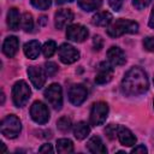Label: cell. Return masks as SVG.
<instances>
[{
    "instance_id": "1",
    "label": "cell",
    "mask_w": 154,
    "mask_h": 154,
    "mask_svg": "<svg viewBox=\"0 0 154 154\" xmlns=\"http://www.w3.org/2000/svg\"><path fill=\"white\" fill-rule=\"evenodd\" d=\"M149 83L144 70L141 67H131L124 76L122 81V90L125 95L136 96L146 93L148 90Z\"/></svg>"
},
{
    "instance_id": "2",
    "label": "cell",
    "mask_w": 154,
    "mask_h": 154,
    "mask_svg": "<svg viewBox=\"0 0 154 154\" xmlns=\"http://www.w3.org/2000/svg\"><path fill=\"white\" fill-rule=\"evenodd\" d=\"M136 32H138V24L130 19H118L107 29V35L111 37H119L124 34Z\"/></svg>"
},
{
    "instance_id": "3",
    "label": "cell",
    "mask_w": 154,
    "mask_h": 154,
    "mask_svg": "<svg viewBox=\"0 0 154 154\" xmlns=\"http://www.w3.org/2000/svg\"><path fill=\"white\" fill-rule=\"evenodd\" d=\"M31 95L30 87L26 84L25 81H18L14 83L12 88V100L17 107H23L29 101Z\"/></svg>"
},
{
    "instance_id": "4",
    "label": "cell",
    "mask_w": 154,
    "mask_h": 154,
    "mask_svg": "<svg viewBox=\"0 0 154 154\" xmlns=\"http://www.w3.org/2000/svg\"><path fill=\"white\" fill-rule=\"evenodd\" d=\"M20 130H22L20 120L14 114H10L2 119L1 125H0V131L5 137L16 138L19 135Z\"/></svg>"
},
{
    "instance_id": "5",
    "label": "cell",
    "mask_w": 154,
    "mask_h": 154,
    "mask_svg": "<svg viewBox=\"0 0 154 154\" xmlns=\"http://www.w3.org/2000/svg\"><path fill=\"white\" fill-rule=\"evenodd\" d=\"M107 114H108V105L106 102L100 101V102L94 103L90 111V116H89L90 124L93 126L102 125L106 122Z\"/></svg>"
},
{
    "instance_id": "6",
    "label": "cell",
    "mask_w": 154,
    "mask_h": 154,
    "mask_svg": "<svg viewBox=\"0 0 154 154\" xmlns=\"http://www.w3.org/2000/svg\"><path fill=\"white\" fill-rule=\"evenodd\" d=\"M45 97L54 109H60L63 106V90L58 83L51 84L45 90Z\"/></svg>"
},
{
    "instance_id": "7",
    "label": "cell",
    "mask_w": 154,
    "mask_h": 154,
    "mask_svg": "<svg viewBox=\"0 0 154 154\" xmlns=\"http://www.w3.org/2000/svg\"><path fill=\"white\" fill-rule=\"evenodd\" d=\"M30 116L35 123L46 124L49 120V109L43 102L35 101L30 107Z\"/></svg>"
},
{
    "instance_id": "8",
    "label": "cell",
    "mask_w": 154,
    "mask_h": 154,
    "mask_svg": "<svg viewBox=\"0 0 154 154\" xmlns=\"http://www.w3.org/2000/svg\"><path fill=\"white\" fill-rule=\"evenodd\" d=\"M59 58L64 64H73L79 59V52L69 43H63L58 49Z\"/></svg>"
},
{
    "instance_id": "9",
    "label": "cell",
    "mask_w": 154,
    "mask_h": 154,
    "mask_svg": "<svg viewBox=\"0 0 154 154\" xmlns=\"http://www.w3.org/2000/svg\"><path fill=\"white\" fill-rule=\"evenodd\" d=\"M88 96V90L83 84H75L69 89V100L72 105H82Z\"/></svg>"
},
{
    "instance_id": "10",
    "label": "cell",
    "mask_w": 154,
    "mask_h": 154,
    "mask_svg": "<svg viewBox=\"0 0 154 154\" xmlns=\"http://www.w3.org/2000/svg\"><path fill=\"white\" fill-rule=\"evenodd\" d=\"M88 35H89L88 29L81 24H72L67 26L66 30V37L73 42H83L88 37Z\"/></svg>"
},
{
    "instance_id": "11",
    "label": "cell",
    "mask_w": 154,
    "mask_h": 154,
    "mask_svg": "<svg viewBox=\"0 0 154 154\" xmlns=\"http://www.w3.org/2000/svg\"><path fill=\"white\" fill-rule=\"evenodd\" d=\"M28 76L36 89H41L46 83V73L40 66H30L28 69Z\"/></svg>"
},
{
    "instance_id": "12",
    "label": "cell",
    "mask_w": 154,
    "mask_h": 154,
    "mask_svg": "<svg viewBox=\"0 0 154 154\" xmlns=\"http://www.w3.org/2000/svg\"><path fill=\"white\" fill-rule=\"evenodd\" d=\"M73 20V13L70 8H60L54 14V24L57 29H64Z\"/></svg>"
},
{
    "instance_id": "13",
    "label": "cell",
    "mask_w": 154,
    "mask_h": 154,
    "mask_svg": "<svg viewBox=\"0 0 154 154\" xmlns=\"http://www.w3.org/2000/svg\"><path fill=\"white\" fill-rule=\"evenodd\" d=\"M113 77V69L107 63H101L97 67V72L95 76V83L97 84H105L108 83Z\"/></svg>"
},
{
    "instance_id": "14",
    "label": "cell",
    "mask_w": 154,
    "mask_h": 154,
    "mask_svg": "<svg viewBox=\"0 0 154 154\" xmlns=\"http://www.w3.org/2000/svg\"><path fill=\"white\" fill-rule=\"evenodd\" d=\"M107 58H108V61L113 66H122L126 61L125 53L119 47H116V46H112L107 51Z\"/></svg>"
},
{
    "instance_id": "15",
    "label": "cell",
    "mask_w": 154,
    "mask_h": 154,
    "mask_svg": "<svg viewBox=\"0 0 154 154\" xmlns=\"http://www.w3.org/2000/svg\"><path fill=\"white\" fill-rule=\"evenodd\" d=\"M18 48H19V41L16 36H8L5 38V41L2 43V52L6 57L13 58L16 55Z\"/></svg>"
},
{
    "instance_id": "16",
    "label": "cell",
    "mask_w": 154,
    "mask_h": 154,
    "mask_svg": "<svg viewBox=\"0 0 154 154\" xmlns=\"http://www.w3.org/2000/svg\"><path fill=\"white\" fill-rule=\"evenodd\" d=\"M118 138H119V142L125 146V147H131L136 143V137L135 135L125 126H119L118 128V134H117Z\"/></svg>"
},
{
    "instance_id": "17",
    "label": "cell",
    "mask_w": 154,
    "mask_h": 154,
    "mask_svg": "<svg viewBox=\"0 0 154 154\" xmlns=\"http://www.w3.org/2000/svg\"><path fill=\"white\" fill-rule=\"evenodd\" d=\"M87 148H88L89 152H91L94 154H105L107 152L105 144L102 143V141L99 136L90 137L89 141L87 142Z\"/></svg>"
},
{
    "instance_id": "18",
    "label": "cell",
    "mask_w": 154,
    "mask_h": 154,
    "mask_svg": "<svg viewBox=\"0 0 154 154\" xmlns=\"http://www.w3.org/2000/svg\"><path fill=\"white\" fill-rule=\"evenodd\" d=\"M23 49H24V54L29 59H36L40 55V52L42 48H41V45L37 40H31L24 45Z\"/></svg>"
},
{
    "instance_id": "19",
    "label": "cell",
    "mask_w": 154,
    "mask_h": 154,
    "mask_svg": "<svg viewBox=\"0 0 154 154\" xmlns=\"http://www.w3.org/2000/svg\"><path fill=\"white\" fill-rule=\"evenodd\" d=\"M112 19H113V16L109 12L101 11V12H97L96 14L93 16L91 23L96 26H108L112 23Z\"/></svg>"
},
{
    "instance_id": "20",
    "label": "cell",
    "mask_w": 154,
    "mask_h": 154,
    "mask_svg": "<svg viewBox=\"0 0 154 154\" xmlns=\"http://www.w3.org/2000/svg\"><path fill=\"white\" fill-rule=\"evenodd\" d=\"M20 22H22V19H20L19 11L16 7L10 8V11L7 13V25H8V28L11 30H18Z\"/></svg>"
},
{
    "instance_id": "21",
    "label": "cell",
    "mask_w": 154,
    "mask_h": 154,
    "mask_svg": "<svg viewBox=\"0 0 154 154\" xmlns=\"http://www.w3.org/2000/svg\"><path fill=\"white\" fill-rule=\"evenodd\" d=\"M90 132V128L85 122H78L73 126V135L77 140H84Z\"/></svg>"
},
{
    "instance_id": "22",
    "label": "cell",
    "mask_w": 154,
    "mask_h": 154,
    "mask_svg": "<svg viewBox=\"0 0 154 154\" xmlns=\"http://www.w3.org/2000/svg\"><path fill=\"white\" fill-rule=\"evenodd\" d=\"M57 150L61 154H67L73 152V143L69 138H60L57 141Z\"/></svg>"
},
{
    "instance_id": "23",
    "label": "cell",
    "mask_w": 154,
    "mask_h": 154,
    "mask_svg": "<svg viewBox=\"0 0 154 154\" xmlns=\"http://www.w3.org/2000/svg\"><path fill=\"white\" fill-rule=\"evenodd\" d=\"M77 1L79 7L87 12L97 10L102 4V0H77Z\"/></svg>"
},
{
    "instance_id": "24",
    "label": "cell",
    "mask_w": 154,
    "mask_h": 154,
    "mask_svg": "<svg viewBox=\"0 0 154 154\" xmlns=\"http://www.w3.org/2000/svg\"><path fill=\"white\" fill-rule=\"evenodd\" d=\"M20 25H22V29L25 31V32H31L32 31V28H34V20H32V16L28 12H25L22 17V22H20Z\"/></svg>"
},
{
    "instance_id": "25",
    "label": "cell",
    "mask_w": 154,
    "mask_h": 154,
    "mask_svg": "<svg viewBox=\"0 0 154 154\" xmlns=\"http://www.w3.org/2000/svg\"><path fill=\"white\" fill-rule=\"evenodd\" d=\"M57 51V43L53 40H48L45 42V45L42 46V53L46 58H51Z\"/></svg>"
},
{
    "instance_id": "26",
    "label": "cell",
    "mask_w": 154,
    "mask_h": 154,
    "mask_svg": "<svg viewBox=\"0 0 154 154\" xmlns=\"http://www.w3.org/2000/svg\"><path fill=\"white\" fill-rule=\"evenodd\" d=\"M71 125H72V123H71V119H70L69 117H61V118L57 122L58 129H59L60 131H63V132H67V131L71 129Z\"/></svg>"
},
{
    "instance_id": "27",
    "label": "cell",
    "mask_w": 154,
    "mask_h": 154,
    "mask_svg": "<svg viewBox=\"0 0 154 154\" xmlns=\"http://www.w3.org/2000/svg\"><path fill=\"white\" fill-rule=\"evenodd\" d=\"M31 5L35 7V8H38V10H47L51 4H52V0H30Z\"/></svg>"
},
{
    "instance_id": "28",
    "label": "cell",
    "mask_w": 154,
    "mask_h": 154,
    "mask_svg": "<svg viewBox=\"0 0 154 154\" xmlns=\"http://www.w3.org/2000/svg\"><path fill=\"white\" fill-rule=\"evenodd\" d=\"M45 71H46V75L48 77H52V76H54L58 72V66L53 61H47L45 64Z\"/></svg>"
},
{
    "instance_id": "29",
    "label": "cell",
    "mask_w": 154,
    "mask_h": 154,
    "mask_svg": "<svg viewBox=\"0 0 154 154\" xmlns=\"http://www.w3.org/2000/svg\"><path fill=\"white\" fill-rule=\"evenodd\" d=\"M118 125H116V124H109V125H107L106 126V129H105V134L107 135V137L109 138V140H113V138H116V135L118 134Z\"/></svg>"
},
{
    "instance_id": "30",
    "label": "cell",
    "mask_w": 154,
    "mask_h": 154,
    "mask_svg": "<svg viewBox=\"0 0 154 154\" xmlns=\"http://www.w3.org/2000/svg\"><path fill=\"white\" fill-rule=\"evenodd\" d=\"M143 47L149 51V52H153L154 53V37L153 36H148L143 40Z\"/></svg>"
},
{
    "instance_id": "31",
    "label": "cell",
    "mask_w": 154,
    "mask_h": 154,
    "mask_svg": "<svg viewBox=\"0 0 154 154\" xmlns=\"http://www.w3.org/2000/svg\"><path fill=\"white\" fill-rule=\"evenodd\" d=\"M150 1L152 0H132V4L137 10H143L150 4Z\"/></svg>"
},
{
    "instance_id": "32",
    "label": "cell",
    "mask_w": 154,
    "mask_h": 154,
    "mask_svg": "<svg viewBox=\"0 0 154 154\" xmlns=\"http://www.w3.org/2000/svg\"><path fill=\"white\" fill-rule=\"evenodd\" d=\"M93 46H94V49L95 51H100L103 47V40L101 38V36H99V35L94 36V38H93Z\"/></svg>"
},
{
    "instance_id": "33",
    "label": "cell",
    "mask_w": 154,
    "mask_h": 154,
    "mask_svg": "<svg viewBox=\"0 0 154 154\" xmlns=\"http://www.w3.org/2000/svg\"><path fill=\"white\" fill-rule=\"evenodd\" d=\"M123 2H124V0H108L109 6H111L114 11H119L120 7H122V5H123Z\"/></svg>"
},
{
    "instance_id": "34",
    "label": "cell",
    "mask_w": 154,
    "mask_h": 154,
    "mask_svg": "<svg viewBox=\"0 0 154 154\" xmlns=\"http://www.w3.org/2000/svg\"><path fill=\"white\" fill-rule=\"evenodd\" d=\"M38 152L40 153H53V148H52V144H49V143H46V144H43L40 149H38Z\"/></svg>"
},
{
    "instance_id": "35",
    "label": "cell",
    "mask_w": 154,
    "mask_h": 154,
    "mask_svg": "<svg viewBox=\"0 0 154 154\" xmlns=\"http://www.w3.org/2000/svg\"><path fill=\"white\" fill-rule=\"evenodd\" d=\"M148 150H147V148L144 147V144H140V146H137V147H135V148H132V150H131V153H147Z\"/></svg>"
},
{
    "instance_id": "36",
    "label": "cell",
    "mask_w": 154,
    "mask_h": 154,
    "mask_svg": "<svg viewBox=\"0 0 154 154\" xmlns=\"http://www.w3.org/2000/svg\"><path fill=\"white\" fill-rule=\"evenodd\" d=\"M149 26L154 29V7L150 12V17H149Z\"/></svg>"
},
{
    "instance_id": "37",
    "label": "cell",
    "mask_w": 154,
    "mask_h": 154,
    "mask_svg": "<svg viewBox=\"0 0 154 154\" xmlns=\"http://www.w3.org/2000/svg\"><path fill=\"white\" fill-rule=\"evenodd\" d=\"M71 1H73V0H55V2H57V4H59V5L65 4V2H71Z\"/></svg>"
},
{
    "instance_id": "38",
    "label": "cell",
    "mask_w": 154,
    "mask_h": 154,
    "mask_svg": "<svg viewBox=\"0 0 154 154\" xmlns=\"http://www.w3.org/2000/svg\"><path fill=\"white\" fill-rule=\"evenodd\" d=\"M40 19H41V23H42V24H45V23H46V20H45V19H46V17H45V16H42Z\"/></svg>"
},
{
    "instance_id": "39",
    "label": "cell",
    "mask_w": 154,
    "mask_h": 154,
    "mask_svg": "<svg viewBox=\"0 0 154 154\" xmlns=\"http://www.w3.org/2000/svg\"><path fill=\"white\" fill-rule=\"evenodd\" d=\"M1 147H2V152H6V147H5L4 143H1Z\"/></svg>"
}]
</instances>
